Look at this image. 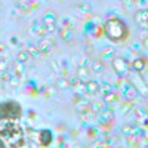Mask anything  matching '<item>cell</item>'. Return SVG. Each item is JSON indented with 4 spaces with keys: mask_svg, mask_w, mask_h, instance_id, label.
<instances>
[{
    "mask_svg": "<svg viewBox=\"0 0 148 148\" xmlns=\"http://www.w3.org/2000/svg\"><path fill=\"white\" fill-rule=\"evenodd\" d=\"M56 21H58V18H56V15L53 14V12H46L45 14L42 22H43V25L46 27L47 33H53L56 30Z\"/></svg>",
    "mask_w": 148,
    "mask_h": 148,
    "instance_id": "1",
    "label": "cell"
},
{
    "mask_svg": "<svg viewBox=\"0 0 148 148\" xmlns=\"http://www.w3.org/2000/svg\"><path fill=\"white\" fill-rule=\"evenodd\" d=\"M113 68L116 70V73L119 76H126L129 68H127V62L123 58H113Z\"/></svg>",
    "mask_w": 148,
    "mask_h": 148,
    "instance_id": "2",
    "label": "cell"
},
{
    "mask_svg": "<svg viewBox=\"0 0 148 148\" xmlns=\"http://www.w3.org/2000/svg\"><path fill=\"white\" fill-rule=\"evenodd\" d=\"M132 84L135 86V89H136V92H139V93H142V95H145V96L148 95V86L142 82L141 76H136V79H133Z\"/></svg>",
    "mask_w": 148,
    "mask_h": 148,
    "instance_id": "3",
    "label": "cell"
},
{
    "mask_svg": "<svg viewBox=\"0 0 148 148\" xmlns=\"http://www.w3.org/2000/svg\"><path fill=\"white\" fill-rule=\"evenodd\" d=\"M133 19L136 24H148V9H139L135 12Z\"/></svg>",
    "mask_w": 148,
    "mask_h": 148,
    "instance_id": "4",
    "label": "cell"
},
{
    "mask_svg": "<svg viewBox=\"0 0 148 148\" xmlns=\"http://www.w3.org/2000/svg\"><path fill=\"white\" fill-rule=\"evenodd\" d=\"M84 90L88 93H90V95H95L98 92H101V86H99V83L95 82V80H89V82L84 83Z\"/></svg>",
    "mask_w": 148,
    "mask_h": 148,
    "instance_id": "5",
    "label": "cell"
},
{
    "mask_svg": "<svg viewBox=\"0 0 148 148\" xmlns=\"http://www.w3.org/2000/svg\"><path fill=\"white\" fill-rule=\"evenodd\" d=\"M37 46H39L42 55H46V53H49V52L52 51V47H53V40H51V39H43Z\"/></svg>",
    "mask_w": 148,
    "mask_h": 148,
    "instance_id": "6",
    "label": "cell"
},
{
    "mask_svg": "<svg viewBox=\"0 0 148 148\" xmlns=\"http://www.w3.org/2000/svg\"><path fill=\"white\" fill-rule=\"evenodd\" d=\"M123 90H125V98L127 101H132L135 96H136V89H135V86L132 83H125V86H123Z\"/></svg>",
    "mask_w": 148,
    "mask_h": 148,
    "instance_id": "7",
    "label": "cell"
},
{
    "mask_svg": "<svg viewBox=\"0 0 148 148\" xmlns=\"http://www.w3.org/2000/svg\"><path fill=\"white\" fill-rule=\"evenodd\" d=\"M31 33H34L36 36H40V37H45L46 34H49L47 30H46V27L43 25V22H42V24L33 22V24H31Z\"/></svg>",
    "mask_w": 148,
    "mask_h": 148,
    "instance_id": "8",
    "label": "cell"
},
{
    "mask_svg": "<svg viewBox=\"0 0 148 148\" xmlns=\"http://www.w3.org/2000/svg\"><path fill=\"white\" fill-rule=\"evenodd\" d=\"M132 68L136 73H142L144 70H147V59L145 58H136L132 62Z\"/></svg>",
    "mask_w": 148,
    "mask_h": 148,
    "instance_id": "9",
    "label": "cell"
},
{
    "mask_svg": "<svg viewBox=\"0 0 148 148\" xmlns=\"http://www.w3.org/2000/svg\"><path fill=\"white\" fill-rule=\"evenodd\" d=\"M90 10H92V8H90L89 3H82V5H79L76 9H74V12H76L77 15H80V16H84L86 14H90Z\"/></svg>",
    "mask_w": 148,
    "mask_h": 148,
    "instance_id": "10",
    "label": "cell"
},
{
    "mask_svg": "<svg viewBox=\"0 0 148 148\" xmlns=\"http://www.w3.org/2000/svg\"><path fill=\"white\" fill-rule=\"evenodd\" d=\"M27 52H28L33 58H39V56L42 55L39 46H37V45H33V43H28V45H27Z\"/></svg>",
    "mask_w": 148,
    "mask_h": 148,
    "instance_id": "11",
    "label": "cell"
},
{
    "mask_svg": "<svg viewBox=\"0 0 148 148\" xmlns=\"http://www.w3.org/2000/svg\"><path fill=\"white\" fill-rule=\"evenodd\" d=\"M51 141H52V133L49 130H42L40 132V142H42V145L51 144Z\"/></svg>",
    "mask_w": 148,
    "mask_h": 148,
    "instance_id": "12",
    "label": "cell"
},
{
    "mask_svg": "<svg viewBox=\"0 0 148 148\" xmlns=\"http://www.w3.org/2000/svg\"><path fill=\"white\" fill-rule=\"evenodd\" d=\"M16 8L18 9H21V10H28L30 8H33V6H36L34 3H31L30 0H16Z\"/></svg>",
    "mask_w": 148,
    "mask_h": 148,
    "instance_id": "13",
    "label": "cell"
},
{
    "mask_svg": "<svg viewBox=\"0 0 148 148\" xmlns=\"http://www.w3.org/2000/svg\"><path fill=\"white\" fill-rule=\"evenodd\" d=\"M114 55H116V51H114V47H111V46L105 47L104 51L101 52V58L102 59H113Z\"/></svg>",
    "mask_w": 148,
    "mask_h": 148,
    "instance_id": "14",
    "label": "cell"
},
{
    "mask_svg": "<svg viewBox=\"0 0 148 148\" xmlns=\"http://www.w3.org/2000/svg\"><path fill=\"white\" fill-rule=\"evenodd\" d=\"M111 120H113V111H108V110L101 111V116H99V123H110Z\"/></svg>",
    "mask_w": 148,
    "mask_h": 148,
    "instance_id": "15",
    "label": "cell"
},
{
    "mask_svg": "<svg viewBox=\"0 0 148 148\" xmlns=\"http://www.w3.org/2000/svg\"><path fill=\"white\" fill-rule=\"evenodd\" d=\"M59 34H61V37H62V40H65V42H71V40H73V28H65V27H62Z\"/></svg>",
    "mask_w": 148,
    "mask_h": 148,
    "instance_id": "16",
    "label": "cell"
},
{
    "mask_svg": "<svg viewBox=\"0 0 148 148\" xmlns=\"http://www.w3.org/2000/svg\"><path fill=\"white\" fill-rule=\"evenodd\" d=\"M14 71H15V76H18V77H22L24 74H25V68H24V62H21V61H16V62L14 64Z\"/></svg>",
    "mask_w": 148,
    "mask_h": 148,
    "instance_id": "17",
    "label": "cell"
},
{
    "mask_svg": "<svg viewBox=\"0 0 148 148\" xmlns=\"http://www.w3.org/2000/svg\"><path fill=\"white\" fill-rule=\"evenodd\" d=\"M117 99H119V96L114 92H107L105 96H104V102L105 104H117Z\"/></svg>",
    "mask_w": 148,
    "mask_h": 148,
    "instance_id": "18",
    "label": "cell"
},
{
    "mask_svg": "<svg viewBox=\"0 0 148 148\" xmlns=\"http://www.w3.org/2000/svg\"><path fill=\"white\" fill-rule=\"evenodd\" d=\"M135 129H136V127H133L130 125H125V126L121 127V133L125 135V136L130 138V136H133V135H135Z\"/></svg>",
    "mask_w": 148,
    "mask_h": 148,
    "instance_id": "19",
    "label": "cell"
},
{
    "mask_svg": "<svg viewBox=\"0 0 148 148\" xmlns=\"http://www.w3.org/2000/svg\"><path fill=\"white\" fill-rule=\"evenodd\" d=\"M89 108L92 113H101V111H104V102H90Z\"/></svg>",
    "mask_w": 148,
    "mask_h": 148,
    "instance_id": "20",
    "label": "cell"
},
{
    "mask_svg": "<svg viewBox=\"0 0 148 148\" xmlns=\"http://www.w3.org/2000/svg\"><path fill=\"white\" fill-rule=\"evenodd\" d=\"M31 58V55L27 52V49H25V51H21L19 53H18V56H16V61H21V62H24V64H25L27 62V61Z\"/></svg>",
    "mask_w": 148,
    "mask_h": 148,
    "instance_id": "21",
    "label": "cell"
},
{
    "mask_svg": "<svg viewBox=\"0 0 148 148\" xmlns=\"http://www.w3.org/2000/svg\"><path fill=\"white\" fill-rule=\"evenodd\" d=\"M104 64L101 62V61H93V62H92V71L93 73H98V74H99V73H102L104 71Z\"/></svg>",
    "mask_w": 148,
    "mask_h": 148,
    "instance_id": "22",
    "label": "cell"
},
{
    "mask_svg": "<svg viewBox=\"0 0 148 148\" xmlns=\"http://www.w3.org/2000/svg\"><path fill=\"white\" fill-rule=\"evenodd\" d=\"M9 68V58L2 56L0 58V71H8Z\"/></svg>",
    "mask_w": 148,
    "mask_h": 148,
    "instance_id": "23",
    "label": "cell"
},
{
    "mask_svg": "<svg viewBox=\"0 0 148 148\" xmlns=\"http://www.w3.org/2000/svg\"><path fill=\"white\" fill-rule=\"evenodd\" d=\"M56 86H58V88L59 89H67L68 88V86H70V80H67V79H58L56 80Z\"/></svg>",
    "mask_w": 148,
    "mask_h": 148,
    "instance_id": "24",
    "label": "cell"
},
{
    "mask_svg": "<svg viewBox=\"0 0 148 148\" xmlns=\"http://www.w3.org/2000/svg\"><path fill=\"white\" fill-rule=\"evenodd\" d=\"M51 68H52V71L53 73H59L61 71V65H59V61H56V59H52L51 61Z\"/></svg>",
    "mask_w": 148,
    "mask_h": 148,
    "instance_id": "25",
    "label": "cell"
},
{
    "mask_svg": "<svg viewBox=\"0 0 148 148\" xmlns=\"http://www.w3.org/2000/svg\"><path fill=\"white\" fill-rule=\"evenodd\" d=\"M19 83H21V80H19V77H18V76H15V77H10V80H9V84L12 86V88H18Z\"/></svg>",
    "mask_w": 148,
    "mask_h": 148,
    "instance_id": "26",
    "label": "cell"
},
{
    "mask_svg": "<svg viewBox=\"0 0 148 148\" xmlns=\"http://www.w3.org/2000/svg\"><path fill=\"white\" fill-rule=\"evenodd\" d=\"M10 77H12V76H10L8 71H2V74H0V80H2V82H9Z\"/></svg>",
    "mask_w": 148,
    "mask_h": 148,
    "instance_id": "27",
    "label": "cell"
},
{
    "mask_svg": "<svg viewBox=\"0 0 148 148\" xmlns=\"http://www.w3.org/2000/svg\"><path fill=\"white\" fill-rule=\"evenodd\" d=\"M62 21H64V22H62V25H64L65 28H73V22H71L70 18H64Z\"/></svg>",
    "mask_w": 148,
    "mask_h": 148,
    "instance_id": "28",
    "label": "cell"
},
{
    "mask_svg": "<svg viewBox=\"0 0 148 148\" xmlns=\"http://www.w3.org/2000/svg\"><path fill=\"white\" fill-rule=\"evenodd\" d=\"M10 43L16 45V43H18V37H14V36H12V37H10Z\"/></svg>",
    "mask_w": 148,
    "mask_h": 148,
    "instance_id": "29",
    "label": "cell"
},
{
    "mask_svg": "<svg viewBox=\"0 0 148 148\" xmlns=\"http://www.w3.org/2000/svg\"><path fill=\"white\" fill-rule=\"evenodd\" d=\"M144 46H145V47H148V36L144 39Z\"/></svg>",
    "mask_w": 148,
    "mask_h": 148,
    "instance_id": "30",
    "label": "cell"
},
{
    "mask_svg": "<svg viewBox=\"0 0 148 148\" xmlns=\"http://www.w3.org/2000/svg\"><path fill=\"white\" fill-rule=\"evenodd\" d=\"M3 51H5V46H3V45H0V52H3Z\"/></svg>",
    "mask_w": 148,
    "mask_h": 148,
    "instance_id": "31",
    "label": "cell"
},
{
    "mask_svg": "<svg viewBox=\"0 0 148 148\" xmlns=\"http://www.w3.org/2000/svg\"><path fill=\"white\" fill-rule=\"evenodd\" d=\"M132 2H138V0H132Z\"/></svg>",
    "mask_w": 148,
    "mask_h": 148,
    "instance_id": "32",
    "label": "cell"
},
{
    "mask_svg": "<svg viewBox=\"0 0 148 148\" xmlns=\"http://www.w3.org/2000/svg\"><path fill=\"white\" fill-rule=\"evenodd\" d=\"M145 25H147V27H148V24H145Z\"/></svg>",
    "mask_w": 148,
    "mask_h": 148,
    "instance_id": "33",
    "label": "cell"
},
{
    "mask_svg": "<svg viewBox=\"0 0 148 148\" xmlns=\"http://www.w3.org/2000/svg\"><path fill=\"white\" fill-rule=\"evenodd\" d=\"M30 2H31V0H30Z\"/></svg>",
    "mask_w": 148,
    "mask_h": 148,
    "instance_id": "34",
    "label": "cell"
}]
</instances>
